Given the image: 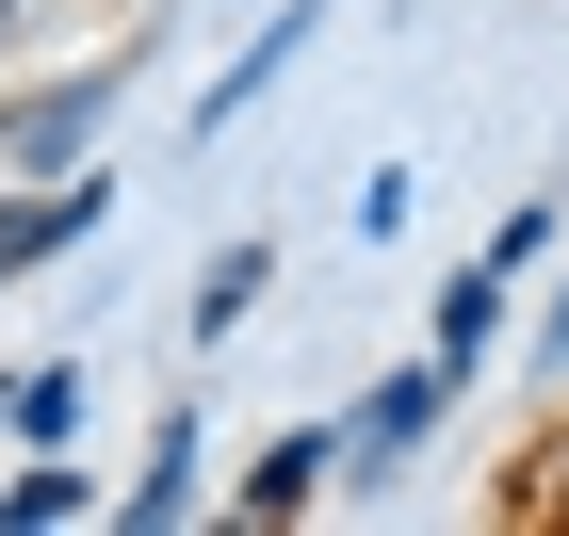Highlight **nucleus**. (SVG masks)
Listing matches in <instances>:
<instances>
[{"label": "nucleus", "instance_id": "20e7f679", "mask_svg": "<svg viewBox=\"0 0 569 536\" xmlns=\"http://www.w3.org/2000/svg\"><path fill=\"white\" fill-rule=\"evenodd\" d=\"M82 212H98V195H49V212H0V276H17V261H49V244H66Z\"/></svg>", "mask_w": 569, "mask_h": 536}, {"label": "nucleus", "instance_id": "7ed1b4c3", "mask_svg": "<svg viewBox=\"0 0 569 536\" xmlns=\"http://www.w3.org/2000/svg\"><path fill=\"white\" fill-rule=\"evenodd\" d=\"M309 472H326V439H277L261 472H244V504H261V520H293V504H309Z\"/></svg>", "mask_w": 569, "mask_h": 536}, {"label": "nucleus", "instance_id": "f03ea898", "mask_svg": "<svg viewBox=\"0 0 569 536\" xmlns=\"http://www.w3.org/2000/svg\"><path fill=\"white\" fill-rule=\"evenodd\" d=\"M423 406H439V374H391V391H375V423H358V455H407V439H423Z\"/></svg>", "mask_w": 569, "mask_h": 536}, {"label": "nucleus", "instance_id": "f257e3e1", "mask_svg": "<svg viewBox=\"0 0 569 536\" xmlns=\"http://www.w3.org/2000/svg\"><path fill=\"white\" fill-rule=\"evenodd\" d=\"M82 131H98V82H66V98H33V114H0V163H66Z\"/></svg>", "mask_w": 569, "mask_h": 536}]
</instances>
